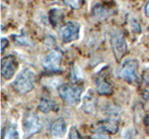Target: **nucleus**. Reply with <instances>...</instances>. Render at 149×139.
Masks as SVG:
<instances>
[{"label": "nucleus", "instance_id": "obj_18", "mask_svg": "<svg viewBox=\"0 0 149 139\" xmlns=\"http://www.w3.org/2000/svg\"><path fill=\"white\" fill-rule=\"evenodd\" d=\"M129 22H130V28H132V30L134 32H136V34H139V32H141V25H140V23L137 21L136 18H132L129 21Z\"/></svg>", "mask_w": 149, "mask_h": 139}, {"label": "nucleus", "instance_id": "obj_16", "mask_svg": "<svg viewBox=\"0 0 149 139\" xmlns=\"http://www.w3.org/2000/svg\"><path fill=\"white\" fill-rule=\"evenodd\" d=\"M2 139H18V133L16 129L12 126L7 127L3 131Z\"/></svg>", "mask_w": 149, "mask_h": 139}, {"label": "nucleus", "instance_id": "obj_9", "mask_svg": "<svg viewBox=\"0 0 149 139\" xmlns=\"http://www.w3.org/2000/svg\"><path fill=\"white\" fill-rule=\"evenodd\" d=\"M118 127H119L118 120L113 117L107 120H101L96 125V129L98 131H100L102 133H110V134H115L118 133Z\"/></svg>", "mask_w": 149, "mask_h": 139}, {"label": "nucleus", "instance_id": "obj_5", "mask_svg": "<svg viewBox=\"0 0 149 139\" xmlns=\"http://www.w3.org/2000/svg\"><path fill=\"white\" fill-rule=\"evenodd\" d=\"M22 125L25 138L33 136L36 133L40 132L42 129V122L39 117L33 112H26L23 115Z\"/></svg>", "mask_w": 149, "mask_h": 139}, {"label": "nucleus", "instance_id": "obj_11", "mask_svg": "<svg viewBox=\"0 0 149 139\" xmlns=\"http://www.w3.org/2000/svg\"><path fill=\"white\" fill-rule=\"evenodd\" d=\"M67 125L63 118L56 119L50 126V134L54 139H62L66 133Z\"/></svg>", "mask_w": 149, "mask_h": 139}, {"label": "nucleus", "instance_id": "obj_25", "mask_svg": "<svg viewBox=\"0 0 149 139\" xmlns=\"http://www.w3.org/2000/svg\"><path fill=\"white\" fill-rule=\"evenodd\" d=\"M144 124H146V127H149V115H147L146 118H144Z\"/></svg>", "mask_w": 149, "mask_h": 139}, {"label": "nucleus", "instance_id": "obj_13", "mask_svg": "<svg viewBox=\"0 0 149 139\" xmlns=\"http://www.w3.org/2000/svg\"><path fill=\"white\" fill-rule=\"evenodd\" d=\"M55 102L50 98V96L49 94L47 93H44L43 96H41V98L39 100V103H38V109L39 111L43 113H49V111L51 110H54L55 109Z\"/></svg>", "mask_w": 149, "mask_h": 139}, {"label": "nucleus", "instance_id": "obj_6", "mask_svg": "<svg viewBox=\"0 0 149 139\" xmlns=\"http://www.w3.org/2000/svg\"><path fill=\"white\" fill-rule=\"evenodd\" d=\"M62 53L58 50H51L47 54L43 60L42 66L45 70L50 72H62Z\"/></svg>", "mask_w": 149, "mask_h": 139}, {"label": "nucleus", "instance_id": "obj_19", "mask_svg": "<svg viewBox=\"0 0 149 139\" xmlns=\"http://www.w3.org/2000/svg\"><path fill=\"white\" fill-rule=\"evenodd\" d=\"M68 139H83V137L80 136V133H79L77 127L72 126L69 131Z\"/></svg>", "mask_w": 149, "mask_h": 139}, {"label": "nucleus", "instance_id": "obj_12", "mask_svg": "<svg viewBox=\"0 0 149 139\" xmlns=\"http://www.w3.org/2000/svg\"><path fill=\"white\" fill-rule=\"evenodd\" d=\"M96 103L97 99L95 97L94 92L91 89H88L82 99V109L87 113H92L95 110Z\"/></svg>", "mask_w": 149, "mask_h": 139}, {"label": "nucleus", "instance_id": "obj_21", "mask_svg": "<svg viewBox=\"0 0 149 139\" xmlns=\"http://www.w3.org/2000/svg\"><path fill=\"white\" fill-rule=\"evenodd\" d=\"M8 40L5 38V37H2V39H1V51H2V53L5 52V49H6V47H8Z\"/></svg>", "mask_w": 149, "mask_h": 139}, {"label": "nucleus", "instance_id": "obj_17", "mask_svg": "<svg viewBox=\"0 0 149 139\" xmlns=\"http://www.w3.org/2000/svg\"><path fill=\"white\" fill-rule=\"evenodd\" d=\"M14 39H15L17 42H19L21 45H30L32 43L31 39L25 34H22L21 35H16Z\"/></svg>", "mask_w": 149, "mask_h": 139}, {"label": "nucleus", "instance_id": "obj_15", "mask_svg": "<svg viewBox=\"0 0 149 139\" xmlns=\"http://www.w3.org/2000/svg\"><path fill=\"white\" fill-rule=\"evenodd\" d=\"M63 18H64V13L63 10H61L59 8H52L49 11V19L51 25L54 27H57L58 25L62 24Z\"/></svg>", "mask_w": 149, "mask_h": 139}, {"label": "nucleus", "instance_id": "obj_14", "mask_svg": "<svg viewBox=\"0 0 149 139\" xmlns=\"http://www.w3.org/2000/svg\"><path fill=\"white\" fill-rule=\"evenodd\" d=\"M111 10L102 4H97L92 8V16L97 20H104L110 15Z\"/></svg>", "mask_w": 149, "mask_h": 139}, {"label": "nucleus", "instance_id": "obj_23", "mask_svg": "<svg viewBox=\"0 0 149 139\" xmlns=\"http://www.w3.org/2000/svg\"><path fill=\"white\" fill-rule=\"evenodd\" d=\"M91 138L92 139H108V137L102 133H95L91 136Z\"/></svg>", "mask_w": 149, "mask_h": 139}, {"label": "nucleus", "instance_id": "obj_1", "mask_svg": "<svg viewBox=\"0 0 149 139\" xmlns=\"http://www.w3.org/2000/svg\"><path fill=\"white\" fill-rule=\"evenodd\" d=\"M36 74L32 69L24 68L15 78L12 86L20 95H25L31 92L35 87Z\"/></svg>", "mask_w": 149, "mask_h": 139}, {"label": "nucleus", "instance_id": "obj_10", "mask_svg": "<svg viewBox=\"0 0 149 139\" xmlns=\"http://www.w3.org/2000/svg\"><path fill=\"white\" fill-rule=\"evenodd\" d=\"M96 91L101 96H110L113 93V85L107 80V78L104 74H99L95 80Z\"/></svg>", "mask_w": 149, "mask_h": 139}, {"label": "nucleus", "instance_id": "obj_7", "mask_svg": "<svg viewBox=\"0 0 149 139\" xmlns=\"http://www.w3.org/2000/svg\"><path fill=\"white\" fill-rule=\"evenodd\" d=\"M80 25L77 22L70 21L66 23L61 30V38L65 44L71 43L79 38Z\"/></svg>", "mask_w": 149, "mask_h": 139}, {"label": "nucleus", "instance_id": "obj_8", "mask_svg": "<svg viewBox=\"0 0 149 139\" xmlns=\"http://www.w3.org/2000/svg\"><path fill=\"white\" fill-rule=\"evenodd\" d=\"M18 68L17 59L13 55H8L2 59V68L1 72L2 76L6 80H10L15 75V72Z\"/></svg>", "mask_w": 149, "mask_h": 139}, {"label": "nucleus", "instance_id": "obj_4", "mask_svg": "<svg viewBox=\"0 0 149 139\" xmlns=\"http://www.w3.org/2000/svg\"><path fill=\"white\" fill-rule=\"evenodd\" d=\"M138 68L139 63L137 59L130 58L125 60L118 72V76L130 85H136L139 82Z\"/></svg>", "mask_w": 149, "mask_h": 139}, {"label": "nucleus", "instance_id": "obj_2", "mask_svg": "<svg viewBox=\"0 0 149 139\" xmlns=\"http://www.w3.org/2000/svg\"><path fill=\"white\" fill-rule=\"evenodd\" d=\"M59 95L65 103L70 105H77L81 100L83 85H63L59 87Z\"/></svg>", "mask_w": 149, "mask_h": 139}, {"label": "nucleus", "instance_id": "obj_3", "mask_svg": "<svg viewBox=\"0 0 149 139\" xmlns=\"http://www.w3.org/2000/svg\"><path fill=\"white\" fill-rule=\"evenodd\" d=\"M110 44L116 61H120L128 51V44L123 32L120 30H115L110 34Z\"/></svg>", "mask_w": 149, "mask_h": 139}, {"label": "nucleus", "instance_id": "obj_24", "mask_svg": "<svg viewBox=\"0 0 149 139\" xmlns=\"http://www.w3.org/2000/svg\"><path fill=\"white\" fill-rule=\"evenodd\" d=\"M144 10H146V15L149 18V2L146 3V9H144Z\"/></svg>", "mask_w": 149, "mask_h": 139}, {"label": "nucleus", "instance_id": "obj_22", "mask_svg": "<svg viewBox=\"0 0 149 139\" xmlns=\"http://www.w3.org/2000/svg\"><path fill=\"white\" fill-rule=\"evenodd\" d=\"M143 80L144 81V83H146V85H149V69L146 70V71L143 72Z\"/></svg>", "mask_w": 149, "mask_h": 139}, {"label": "nucleus", "instance_id": "obj_20", "mask_svg": "<svg viewBox=\"0 0 149 139\" xmlns=\"http://www.w3.org/2000/svg\"><path fill=\"white\" fill-rule=\"evenodd\" d=\"M64 4L67 6L71 7L74 9H79L82 6L84 2L83 1H64Z\"/></svg>", "mask_w": 149, "mask_h": 139}]
</instances>
